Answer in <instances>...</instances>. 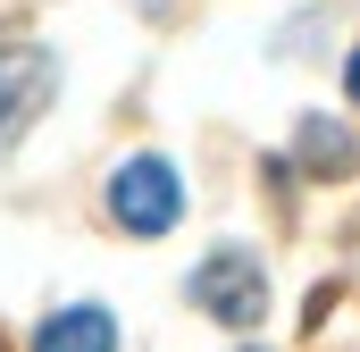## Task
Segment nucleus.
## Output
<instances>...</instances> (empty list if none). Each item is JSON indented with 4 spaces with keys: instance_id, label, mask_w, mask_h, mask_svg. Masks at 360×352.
<instances>
[{
    "instance_id": "f257e3e1",
    "label": "nucleus",
    "mask_w": 360,
    "mask_h": 352,
    "mask_svg": "<svg viewBox=\"0 0 360 352\" xmlns=\"http://www.w3.org/2000/svg\"><path fill=\"white\" fill-rule=\"evenodd\" d=\"M109 210H117V227L126 235H168L184 218V184H176V168L168 160H126V168L109 176Z\"/></svg>"
},
{
    "instance_id": "7ed1b4c3",
    "label": "nucleus",
    "mask_w": 360,
    "mask_h": 352,
    "mask_svg": "<svg viewBox=\"0 0 360 352\" xmlns=\"http://www.w3.org/2000/svg\"><path fill=\"white\" fill-rule=\"evenodd\" d=\"M51 84H59L51 51H34V42H0V143H17V134L51 109Z\"/></svg>"
},
{
    "instance_id": "0eeeda50",
    "label": "nucleus",
    "mask_w": 360,
    "mask_h": 352,
    "mask_svg": "<svg viewBox=\"0 0 360 352\" xmlns=\"http://www.w3.org/2000/svg\"><path fill=\"white\" fill-rule=\"evenodd\" d=\"M0 352H8V344H0Z\"/></svg>"
},
{
    "instance_id": "39448f33",
    "label": "nucleus",
    "mask_w": 360,
    "mask_h": 352,
    "mask_svg": "<svg viewBox=\"0 0 360 352\" xmlns=\"http://www.w3.org/2000/svg\"><path fill=\"white\" fill-rule=\"evenodd\" d=\"M293 151H302V168H310V176H352V160H360V143L335 126V118H302Z\"/></svg>"
},
{
    "instance_id": "20e7f679",
    "label": "nucleus",
    "mask_w": 360,
    "mask_h": 352,
    "mask_svg": "<svg viewBox=\"0 0 360 352\" xmlns=\"http://www.w3.org/2000/svg\"><path fill=\"white\" fill-rule=\"evenodd\" d=\"M34 352H117V319L92 310V302H76V310H59V319L34 336Z\"/></svg>"
},
{
    "instance_id": "f03ea898",
    "label": "nucleus",
    "mask_w": 360,
    "mask_h": 352,
    "mask_svg": "<svg viewBox=\"0 0 360 352\" xmlns=\"http://www.w3.org/2000/svg\"><path fill=\"white\" fill-rule=\"evenodd\" d=\"M193 302L210 310V319H226V327H260V310H269V277L252 252H210V260L193 268Z\"/></svg>"
},
{
    "instance_id": "423d86ee",
    "label": "nucleus",
    "mask_w": 360,
    "mask_h": 352,
    "mask_svg": "<svg viewBox=\"0 0 360 352\" xmlns=\"http://www.w3.org/2000/svg\"><path fill=\"white\" fill-rule=\"evenodd\" d=\"M344 84H352V101H360V51H352V68H344Z\"/></svg>"
}]
</instances>
